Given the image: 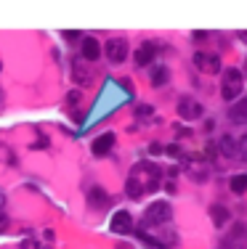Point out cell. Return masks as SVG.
<instances>
[{
    "instance_id": "cell-14",
    "label": "cell",
    "mask_w": 247,
    "mask_h": 249,
    "mask_svg": "<svg viewBox=\"0 0 247 249\" xmlns=\"http://www.w3.org/2000/svg\"><path fill=\"white\" fill-rule=\"evenodd\" d=\"M149 80H151L154 88H162V85H167V80H170V69H167V66H162V64H157L154 69H151Z\"/></svg>"
},
{
    "instance_id": "cell-12",
    "label": "cell",
    "mask_w": 247,
    "mask_h": 249,
    "mask_svg": "<svg viewBox=\"0 0 247 249\" xmlns=\"http://www.w3.org/2000/svg\"><path fill=\"white\" fill-rule=\"evenodd\" d=\"M215 149H221V154L229 156V159H237V138H231V135H221Z\"/></svg>"
},
{
    "instance_id": "cell-22",
    "label": "cell",
    "mask_w": 247,
    "mask_h": 249,
    "mask_svg": "<svg viewBox=\"0 0 247 249\" xmlns=\"http://www.w3.org/2000/svg\"><path fill=\"white\" fill-rule=\"evenodd\" d=\"M136 114H138V117H149V114H154V109H151V106H138Z\"/></svg>"
},
{
    "instance_id": "cell-24",
    "label": "cell",
    "mask_w": 247,
    "mask_h": 249,
    "mask_svg": "<svg viewBox=\"0 0 247 249\" xmlns=\"http://www.w3.org/2000/svg\"><path fill=\"white\" fill-rule=\"evenodd\" d=\"M149 154H151V156L162 154V146H160V143H151V146H149Z\"/></svg>"
},
{
    "instance_id": "cell-30",
    "label": "cell",
    "mask_w": 247,
    "mask_h": 249,
    "mask_svg": "<svg viewBox=\"0 0 247 249\" xmlns=\"http://www.w3.org/2000/svg\"><path fill=\"white\" fill-rule=\"evenodd\" d=\"M245 72H247V64H245ZM245 72H242V75H245Z\"/></svg>"
},
{
    "instance_id": "cell-26",
    "label": "cell",
    "mask_w": 247,
    "mask_h": 249,
    "mask_svg": "<svg viewBox=\"0 0 247 249\" xmlns=\"http://www.w3.org/2000/svg\"><path fill=\"white\" fill-rule=\"evenodd\" d=\"M207 35H210V32L199 30V32H194V40H207Z\"/></svg>"
},
{
    "instance_id": "cell-17",
    "label": "cell",
    "mask_w": 247,
    "mask_h": 249,
    "mask_svg": "<svg viewBox=\"0 0 247 249\" xmlns=\"http://www.w3.org/2000/svg\"><path fill=\"white\" fill-rule=\"evenodd\" d=\"M231 191L234 194H245L247 191V175H234L231 178Z\"/></svg>"
},
{
    "instance_id": "cell-10",
    "label": "cell",
    "mask_w": 247,
    "mask_h": 249,
    "mask_svg": "<svg viewBox=\"0 0 247 249\" xmlns=\"http://www.w3.org/2000/svg\"><path fill=\"white\" fill-rule=\"evenodd\" d=\"M112 146H115V133H104V135H99V138L93 140V154L106 156L112 151Z\"/></svg>"
},
{
    "instance_id": "cell-29",
    "label": "cell",
    "mask_w": 247,
    "mask_h": 249,
    "mask_svg": "<svg viewBox=\"0 0 247 249\" xmlns=\"http://www.w3.org/2000/svg\"><path fill=\"white\" fill-rule=\"evenodd\" d=\"M0 101H3V88H0Z\"/></svg>"
},
{
    "instance_id": "cell-27",
    "label": "cell",
    "mask_w": 247,
    "mask_h": 249,
    "mask_svg": "<svg viewBox=\"0 0 247 249\" xmlns=\"http://www.w3.org/2000/svg\"><path fill=\"white\" fill-rule=\"evenodd\" d=\"M3 207H5V194L0 191V212H3Z\"/></svg>"
},
{
    "instance_id": "cell-23",
    "label": "cell",
    "mask_w": 247,
    "mask_h": 249,
    "mask_svg": "<svg viewBox=\"0 0 247 249\" xmlns=\"http://www.w3.org/2000/svg\"><path fill=\"white\" fill-rule=\"evenodd\" d=\"M80 35H82V32H77V30H69V32H64V37H66V40H77Z\"/></svg>"
},
{
    "instance_id": "cell-31",
    "label": "cell",
    "mask_w": 247,
    "mask_h": 249,
    "mask_svg": "<svg viewBox=\"0 0 247 249\" xmlns=\"http://www.w3.org/2000/svg\"><path fill=\"white\" fill-rule=\"evenodd\" d=\"M43 249H50V247H43Z\"/></svg>"
},
{
    "instance_id": "cell-3",
    "label": "cell",
    "mask_w": 247,
    "mask_h": 249,
    "mask_svg": "<svg viewBox=\"0 0 247 249\" xmlns=\"http://www.w3.org/2000/svg\"><path fill=\"white\" fill-rule=\"evenodd\" d=\"M173 218V207L167 202H154V204L147 207L144 212V225H162Z\"/></svg>"
},
{
    "instance_id": "cell-28",
    "label": "cell",
    "mask_w": 247,
    "mask_h": 249,
    "mask_svg": "<svg viewBox=\"0 0 247 249\" xmlns=\"http://www.w3.org/2000/svg\"><path fill=\"white\" fill-rule=\"evenodd\" d=\"M239 40H242V43H247V30H245V32H239Z\"/></svg>"
},
{
    "instance_id": "cell-7",
    "label": "cell",
    "mask_w": 247,
    "mask_h": 249,
    "mask_svg": "<svg viewBox=\"0 0 247 249\" xmlns=\"http://www.w3.org/2000/svg\"><path fill=\"white\" fill-rule=\"evenodd\" d=\"M112 231L115 233H131L133 231V218L128 209H120V212L112 215Z\"/></svg>"
},
{
    "instance_id": "cell-19",
    "label": "cell",
    "mask_w": 247,
    "mask_h": 249,
    "mask_svg": "<svg viewBox=\"0 0 247 249\" xmlns=\"http://www.w3.org/2000/svg\"><path fill=\"white\" fill-rule=\"evenodd\" d=\"M237 156L247 162V135H242V138L237 140Z\"/></svg>"
},
{
    "instance_id": "cell-9",
    "label": "cell",
    "mask_w": 247,
    "mask_h": 249,
    "mask_svg": "<svg viewBox=\"0 0 247 249\" xmlns=\"http://www.w3.org/2000/svg\"><path fill=\"white\" fill-rule=\"evenodd\" d=\"M229 120L237 124H247V98H239L229 106Z\"/></svg>"
},
{
    "instance_id": "cell-6",
    "label": "cell",
    "mask_w": 247,
    "mask_h": 249,
    "mask_svg": "<svg viewBox=\"0 0 247 249\" xmlns=\"http://www.w3.org/2000/svg\"><path fill=\"white\" fill-rule=\"evenodd\" d=\"M104 50H106V59H109L112 64H122L125 56H128V40H122V37H112Z\"/></svg>"
},
{
    "instance_id": "cell-11",
    "label": "cell",
    "mask_w": 247,
    "mask_h": 249,
    "mask_svg": "<svg viewBox=\"0 0 247 249\" xmlns=\"http://www.w3.org/2000/svg\"><path fill=\"white\" fill-rule=\"evenodd\" d=\"M88 204H91L93 209H104L106 204H109V194H106L104 188H99V186H93V188L88 191Z\"/></svg>"
},
{
    "instance_id": "cell-4",
    "label": "cell",
    "mask_w": 247,
    "mask_h": 249,
    "mask_svg": "<svg viewBox=\"0 0 247 249\" xmlns=\"http://www.w3.org/2000/svg\"><path fill=\"white\" fill-rule=\"evenodd\" d=\"M194 66L205 75H218L221 72V56L215 53H207V50H197L194 53Z\"/></svg>"
},
{
    "instance_id": "cell-2",
    "label": "cell",
    "mask_w": 247,
    "mask_h": 249,
    "mask_svg": "<svg viewBox=\"0 0 247 249\" xmlns=\"http://www.w3.org/2000/svg\"><path fill=\"white\" fill-rule=\"evenodd\" d=\"M242 72L237 69V66H229V69H223V80H221V95L226 101H237L239 95H242Z\"/></svg>"
},
{
    "instance_id": "cell-21",
    "label": "cell",
    "mask_w": 247,
    "mask_h": 249,
    "mask_svg": "<svg viewBox=\"0 0 247 249\" xmlns=\"http://www.w3.org/2000/svg\"><path fill=\"white\" fill-rule=\"evenodd\" d=\"M162 151H165L167 156H183L181 146H176V143H173V146H167V149H162Z\"/></svg>"
},
{
    "instance_id": "cell-16",
    "label": "cell",
    "mask_w": 247,
    "mask_h": 249,
    "mask_svg": "<svg viewBox=\"0 0 247 249\" xmlns=\"http://www.w3.org/2000/svg\"><path fill=\"white\" fill-rule=\"evenodd\" d=\"M210 218H213V223H215V225H226L229 209L223 207V204H213V207H210Z\"/></svg>"
},
{
    "instance_id": "cell-25",
    "label": "cell",
    "mask_w": 247,
    "mask_h": 249,
    "mask_svg": "<svg viewBox=\"0 0 247 249\" xmlns=\"http://www.w3.org/2000/svg\"><path fill=\"white\" fill-rule=\"evenodd\" d=\"M3 231H8V218L0 212V233H3Z\"/></svg>"
},
{
    "instance_id": "cell-8",
    "label": "cell",
    "mask_w": 247,
    "mask_h": 249,
    "mask_svg": "<svg viewBox=\"0 0 247 249\" xmlns=\"http://www.w3.org/2000/svg\"><path fill=\"white\" fill-rule=\"evenodd\" d=\"M154 53H157V45L151 43V40H147V43H141V45L136 48L133 59H136V64H138V66H149L151 61H154Z\"/></svg>"
},
{
    "instance_id": "cell-20",
    "label": "cell",
    "mask_w": 247,
    "mask_h": 249,
    "mask_svg": "<svg viewBox=\"0 0 247 249\" xmlns=\"http://www.w3.org/2000/svg\"><path fill=\"white\" fill-rule=\"evenodd\" d=\"M80 98H82L80 90H72V93L66 95V104H69V106H77V104H80Z\"/></svg>"
},
{
    "instance_id": "cell-18",
    "label": "cell",
    "mask_w": 247,
    "mask_h": 249,
    "mask_svg": "<svg viewBox=\"0 0 247 249\" xmlns=\"http://www.w3.org/2000/svg\"><path fill=\"white\" fill-rule=\"evenodd\" d=\"M136 236H138V239H141V241H144V244H147L149 249H167L165 244H162V241L151 239V236H147V233H144V231H136Z\"/></svg>"
},
{
    "instance_id": "cell-13",
    "label": "cell",
    "mask_w": 247,
    "mask_h": 249,
    "mask_svg": "<svg viewBox=\"0 0 247 249\" xmlns=\"http://www.w3.org/2000/svg\"><path fill=\"white\" fill-rule=\"evenodd\" d=\"M99 56H101L99 40H96V37H85V40H82V59H85V61H96Z\"/></svg>"
},
{
    "instance_id": "cell-15",
    "label": "cell",
    "mask_w": 247,
    "mask_h": 249,
    "mask_svg": "<svg viewBox=\"0 0 247 249\" xmlns=\"http://www.w3.org/2000/svg\"><path fill=\"white\" fill-rule=\"evenodd\" d=\"M72 72H75V82L77 85H88V82H91V75H88V69L82 66V59L72 61Z\"/></svg>"
},
{
    "instance_id": "cell-1",
    "label": "cell",
    "mask_w": 247,
    "mask_h": 249,
    "mask_svg": "<svg viewBox=\"0 0 247 249\" xmlns=\"http://www.w3.org/2000/svg\"><path fill=\"white\" fill-rule=\"evenodd\" d=\"M160 183H162V170L154 162H138L125 180V194L131 199H141V196L160 188Z\"/></svg>"
},
{
    "instance_id": "cell-5",
    "label": "cell",
    "mask_w": 247,
    "mask_h": 249,
    "mask_svg": "<svg viewBox=\"0 0 247 249\" xmlns=\"http://www.w3.org/2000/svg\"><path fill=\"white\" fill-rule=\"evenodd\" d=\"M202 111H205V109H202V104H199L197 98H189V95H183V98L178 101V117H181V120H189V122H192V120H199Z\"/></svg>"
}]
</instances>
